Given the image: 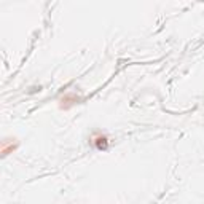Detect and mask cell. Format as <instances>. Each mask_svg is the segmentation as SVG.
Segmentation results:
<instances>
[{
    "mask_svg": "<svg viewBox=\"0 0 204 204\" xmlns=\"http://www.w3.org/2000/svg\"><path fill=\"white\" fill-rule=\"evenodd\" d=\"M96 145H97V148H107V137L105 135L96 139Z\"/></svg>",
    "mask_w": 204,
    "mask_h": 204,
    "instance_id": "1",
    "label": "cell"
}]
</instances>
